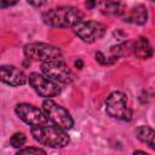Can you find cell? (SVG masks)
<instances>
[{"instance_id": "1", "label": "cell", "mask_w": 155, "mask_h": 155, "mask_svg": "<svg viewBox=\"0 0 155 155\" xmlns=\"http://www.w3.org/2000/svg\"><path fill=\"white\" fill-rule=\"evenodd\" d=\"M42 22L53 28H71L82 21L84 13L74 6H58L45 11Z\"/></svg>"}, {"instance_id": "2", "label": "cell", "mask_w": 155, "mask_h": 155, "mask_svg": "<svg viewBox=\"0 0 155 155\" xmlns=\"http://www.w3.org/2000/svg\"><path fill=\"white\" fill-rule=\"evenodd\" d=\"M30 133L38 143L48 148H64L70 142L67 131L52 122L42 126H34L30 128Z\"/></svg>"}, {"instance_id": "3", "label": "cell", "mask_w": 155, "mask_h": 155, "mask_svg": "<svg viewBox=\"0 0 155 155\" xmlns=\"http://www.w3.org/2000/svg\"><path fill=\"white\" fill-rule=\"evenodd\" d=\"M105 111L116 120L131 121L132 119V110L127 104V96L121 91H114L107 97Z\"/></svg>"}, {"instance_id": "4", "label": "cell", "mask_w": 155, "mask_h": 155, "mask_svg": "<svg viewBox=\"0 0 155 155\" xmlns=\"http://www.w3.org/2000/svg\"><path fill=\"white\" fill-rule=\"evenodd\" d=\"M23 52L27 59L35 62H47L51 59L62 58V51L59 47L47 42H30L23 47Z\"/></svg>"}, {"instance_id": "5", "label": "cell", "mask_w": 155, "mask_h": 155, "mask_svg": "<svg viewBox=\"0 0 155 155\" xmlns=\"http://www.w3.org/2000/svg\"><path fill=\"white\" fill-rule=\"evenodd\" d=\"M42 111L47 116L48 121L65 131L70 130L74 126V120L70 113L61 104L53 102L51 98H46L42 102Z\"/></svg>"}, {"instance_id": "6", "label": "cell", "mask_w": 155, "mask_h": 155, "mask_svg": "<svg viewBox=\"0 0 155 155\" xmlns=\"http://www.w3.org/2000/svg\"><path fill=\"white\" fill-rule=\"evenodd\" d=\"M41 71L47 78L52 79L53 81L58 84H70L74 81L75 75L71 71V69L68 67V64L62 59H51L47 62L41 63Z\"/></svg>"}, {"instance_id": "7", "label": "cell", "mask_w": 155, "mask_h": 155, "mask_svg": "<svg viewBox=\"0 0 155 155\" xmlns=\"http://www.w3.org/2000/svg\"><path fill=\"white\" fill-rule=\"evenodd\" d=\"M28 82L33 87V90L42 98H52L62 92V87L59 86V84L44 74L30 73L28 75Z\"/></svg>"}, {"instance_id": "8", "label": "cell", "mask_w": 155, "mask_h": 155, "mask_svg": "<svg viewBox=\"0 0 155 155\" xmlns=\"http://www.w3.org/2000/svg\"><path fill=\"white\" fill-rule=\"evenodd\" d=\"M16 115L27 125L34 127V126H42L48 124V119L42 111V109H39L38 107L29 104V103H19L15 108Z\"/></svg>"}, {"instance_id": "9", "label": "cell", "mask_w": 155, "mask_h": 155, "mask_svg": "<svg viewBox=\"0 0 155 155\" xmlns=\"http://www.w3.org/2000/svg\"><path fill=\"white\" fill-rule=\"evenodd\" d=\"M75 34L84 42H94L104 36L107 27L97 21H81L75 27Z\"/></svg>"}, {"instance_id": "10", "label": "cell", "mask_w": 155, "mask_h": 155, "mask_svg": "<svg viewBox=\"0 0 155 155\" xmlns=\"http://www.w3.org/2000/svg\"><path fill=\"white\" fill-rule=\"evenodd\" d=\"M0 81L8 86L17 87L27 84L28 76L19 68L10 64H4L0 65Z\"/></svg>"}, {"instance_id": "11", "label": "cell", "mask_w": 155, "mask_h": 155, "mask_svg": "<svg viewBox=\"0 0 155 155\" xmlns=\"http://www.w3.org/2000/svg\"><path fill=\"white\" fill-rule=\"evenodd\" d=\"M99 10L107 16H124L126 13V6L121 0H101Z\"/></svg>"}, {"instance_id": "12", "label": "cell", "mask_w": 155, "mask_h": 155, "mask_svg": "<svg viewBox=\"0 0 155 155\" xmlns=\"http://www.w3.org/2000/svg\"><path fill=\"white\" fill-rule=\"evenodd\" d=\"M132 52L136 54V57L147 59L153 56V47L147 38L140 36L134 42H132Z\"/></svg>"}, {"instance_id": "13", "label": "cell", "mask_w": 155, "mask_h": 155, "mask_svg": "<svg viewBox=\"0 0 155 155\" xmlns=\"http://www.w3.org/2000/svg\"><path fill=\"white\" fill-rule=\"evenodd\" d=\"M125 22L133 23V24H144L148 21V10L144 5H137L131 8L126 16L124 17Z\"/></svg>"}, {"instance_id": "14", "label": "cell", "mask_w": 155, "mask_h": 155, "mask_svg": "<svg viewBox=\"0 0 155 155\" xmlns=\"http://www.w3.org/2000/svg\"><path fill=\"white\" fill-rule=\"evenodd\" d=\"M136 137L145 143L149 148L154 149L155 148V143H154V138H155V132L150 126H138L136 128Z\"/></svg>"}, {"instance_id": "15", "label": "cell", "mask_w": 155, "mask_h": 155, "mask_svg": "<svg viewBox=\"0 0 155 155\" xmlns=\"http://www.w3.org/2000/svg\"><path fill=\"white\" fill-rule=\"evenodd\" d=\"M25 142H27V137H25V134L22 133V132L13 133V134L11 136V138H10V145L13 147V148H16V149L23 148L24 144H25Z\"/></svg>"}, {"instance_id": "16", "label": "cell", "mask_w": 155, "mask_h": 155, "mask_svg": "<svg viewBox=\"0 0 155 155\" xmlns=\"http://www.w3.org/2000/svg\"><path fill=\"white\" fill-rule=\"evenodd\" d=\"M17 153L18 154H46L45 150H42L40 148H33V147H30V148H21V149H18Z\"/></svg>"}, {"instance_id": "17", "label": "cell", "mask_w": 155, "mask_h": 155, "mask_svg": "<svg viewBox=\"0 0 155 155\" xmlns=\"http://www.w3.org/2000/svg\"><path fill=\"white\" fill-rule=\"evenodd\" d=\"M96 61H98L101 64H113L111 61L109 59V57L102 52H97L96 53Z\"/></svg>"}, {"instance_id": "18", "label": "cell", "mask_w": 155, "mask_h": 155, "mask_svg": "<svg viewBox=\"0 0 155 155\" xmlns=\"http://www.w3.org/2000/svg\"><path fill=\"white\" fill-rule=\"evenodd\" d=\"M19 0H0V8H6L15 6Z\"/></svg>"}, {"instance_id": "19", "label": "cell", "mask_w": 155, "mask_h": 155, "mask_svg": "<svg viewBox=\"0 0 155 155\" xmlns=\"http://www.w3.org/2000/svg\"><path fill=\"white\" fill-rule=\"evenodd\" d=\"M29 5L34 6V7H41L46 4V0H27Z\"/></svg>"}, {"instance_id": "20", "label": "cell", "mask_w": 155, "mask_h": 155, "mask_svg": "<svg viewBox=\"0 0 155 155\" xmlns=\"http://www.w3.org/2000/svg\"><path fill=\"white\" fill-rule=\"evenodd\" d=\"M96 5H97V0H86V2H85V6H86L87 10L94 8Z\"/></svg>"}, {"instance_id": "21", "label": "cell", "mask_w": 155, "mask_h": 155, "mask_svg": "<svg viewBox=\"0 0 155 155\" xmlns=\"http://www.w3.org/2000/svg\"><path fill=\"white\" fill-rule=\"evenodd\" d=\"M82 65H84V63H82V61H81V59L75 61V67H76L78 69H81V68H82Z\"/></svg>"}, {"instance_id": "22", "label": "cell", "mask_w": 155, "mask_h": 155, "mask_svg": "<svg viewBox=\"0 0 155 155\" xmlns=\"http://www.w3.org/2000/svg\"><path fill=\"white\" fill-rule=\"evenodd\" d=\"M150 1H154V0H150Z\"/></svg>"}]
</instances>
